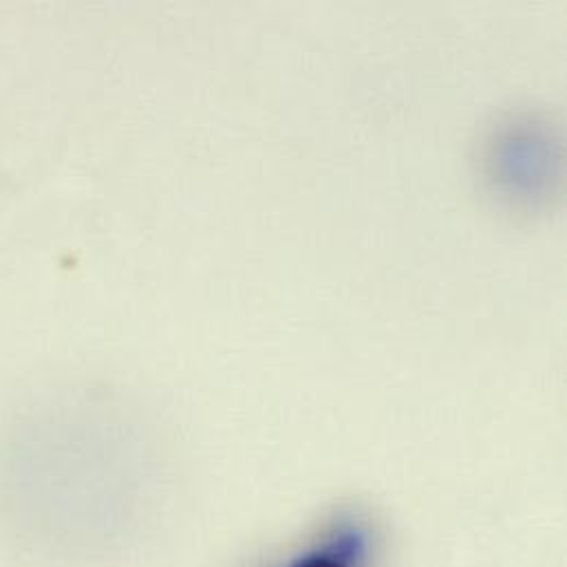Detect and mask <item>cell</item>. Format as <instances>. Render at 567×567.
<instances>
[{
	"label": "cell",
	"instance_id": "cell-1",
	"mask_svg": "<svg viewBox=\"0 0 567 567\" xmlns=\"http://www.w3.org/2000/svg\"><path fill=\"white\" fill-rule=\"evenodd\" d=\"M391 537L367 504L329 508L300 533L289 535L252 567H389Z\"/></svg>",
	"mask_w": 567,
	"mask_h": 567
}]
</instances>
